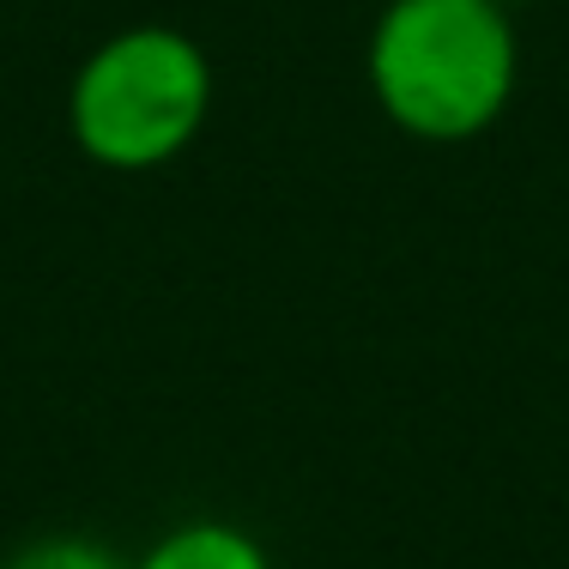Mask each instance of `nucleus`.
<instances>
[{
	"label": "nucleus",
	"instance_id": "1",
	"mask_svg": "<svg viewBox=\"0 0 569 569\" xmlns=\"http://www.w3.org/2000/svg\"><path fill=\"white\" fill-rule=\"evenodd\" d=\"M363 67L400 133L455 146L509 110L521 43L497 0H388Z\"/></svg>",
	"mask_w": 569,
	"mask_h": 569
},
{
	"label": "nucleus",
	"instance_id": "2",
	"mask_svg": "<svg viewBox=\"0 0 569 569\" xmlns=\"http://www.w3.org/2000/svg\"><path fill=\"white\" fill-rule=\"evenodd\" d=\"M212 110V61L188 31L133 24L79 61L67 133L103 170H158L200 140Z\"/></svg>",
	"mask_w": 569,
	"mask_h": 569
},
{
	"label": "nucleus",
	"instance_id": "3",
	"mask_svg": "<svg viewBox=\"0 0 569 569\" xmlns=\"http://www.w3.org/2000/svg\"><path fill=\"white\" fill-rule=\"evenodd\" d=\"M133 569H273V558L237 521H182L164 539H152Z\"/></svg>",
	"mask_w": 569,
	"mask_h": 569
},
{
	"label": "nucleus",
	"instance_id": "4",
	"mask_svg": "<svg viewBox=\"0 0 569 569\" xmlns=\"http://www.w3.org/2000/svg\"><path fill=\"white\" fill-rule=\"evenodd\" d=\"M0 569H128L110 546L98 539H79V533H43L31 546H19Z\"/></svg>",
	"mask_w": 569,
	"mask_h": 569
}]
</instances>
